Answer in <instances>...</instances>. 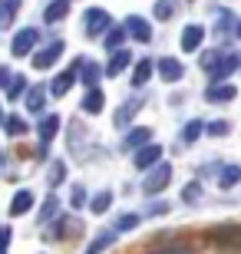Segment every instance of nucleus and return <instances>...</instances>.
Masks as SVG:
<instances>
[{"mask_svg": "<svg viewBox=\"0 0 241 254\" xmlns=\"http://www.w3.org/2000/svg\"><path fill=\"white\" fill-rule=\"evenodd\" d=\"M235 182H241V165H228V169L218 175V185H222V189H232Z\"/></svg>", "mask_w": 241, "mask_h": 254, "instance_id": "nucleus-20", "label": "nucleus"}, {"mask_svg": "<svg viewBox=\"0 0 241 254\" xmlns=\"http://www.w3.org/2000/svg\"><path fill=\"white\" fill-rule=\"evenodd\" d=\"M238 241H241V231H238Z\"/></svg>", "mask_w": 241, "mask_h": 254, "instance_id": "nucleus-40", "label": "nucleus"}, {"mask_svg": "<svg viewBox=\"0 0 241 254\" xmlns=\"http://www.w3.org/2000/svg\"><path fill=\"white\" fill-rule=\"evenodd\" d=\"M53 211H56V195H50L47 205H43V211H40V221H50V218H53Z\"/></svg>", "mask_w": 241, "mask_h": 254, "instance_id": "nucleus-30", "label": "nucleus"}, {"mask_svg": "<svg viewBox=\"0 0 241 254\" xmlns=\"http://www.w3.org/2000/svg\"><path fill=\"white\" fill-rule=\"evenodd\" d=\"M10 79H13V76H10V69H3V66H0V89H3Z\"/></svg>", "mask_w": 241, "mask_h": 254, "instance_id": "nucleus-37", "label": "nucleus"}, {"mask_svg": "<svg viewBox=\"0 0 241 254\" xmlns=\"http://www.w3.org/2000/svg\"><path fill=\"white\" fill-rule=\"evenodd\" d=\"M202 129H205V126L198 123V119H192V123H188L185 129H182V139H185V142H195L198 135H202Z\"/></svg>", "mask_w": 241, "mask_h": 254, "instance_id": "nucleus-22", "label": "nucleus"}, {"mask_svg": "<svg viewBox=\"0 0 241 254\" xmlns=\"http://www.w3.org/2000/svg\"><path fill=\"white\" fill-rule=\"evenodd\" d=\"M112 241H116V231H99V235H96L93 241H89V248H86V254H102L106 248L112 245Z\"/></svg>", "mask_w": 241, "mask_h": 254, "instance_id": "nucleus-16", "label": "nucleus"}, {"mask_svg": "<svg viewBox=\"0 0 241 254\" xmlns=\"http://www.w3.org/2000/svg\"><path fill=\"white\" fill-rule=\"evenodd\" d=\"M102 103H106V99H102V89L99 86H96V89H89V93L83 96V113H89V116H96L102 109Z\"/></svg>", "mask_w": 241, "mask_h": 254, "instance_id": "nucleus-15", "label": "nucleus"}, {"mask_svg": "<svg viewBox=\"0 0 241 254\" xmlns=\"http://www.w3.org/2000/svg\"><path fill=\"white\" fill-rule=\"evenodd\" d=\"M156 254H192L188 248H165V251H156Z\"/></svg>", "mask_w": 241, "mask_h": 254, "instance_id": "nucleus-38", "label": "nucleus"}, {"mask_svg": "<svg viewBox=\"0 0 241 254\" xmlns=\"http://www.w3.org/2000/svg\"><path fill=\"white\" fill-rule=\"evenodd\" d=\"M70 201H73V208L86 205V189H83V185H76V189H73V198H70Z\"/></svg>", "mask_w": 241, "mask_h": 254, "instance_id": "nucleus-32", "label": "nucleus"}, {"mask_svg": "<svg viewBox=\"0 0 241 254\" xmlns=\"http://www.w3.org/2000/svg\"><path fill=\"white\" fill-rule=\"evenodd\" d=\"M7 245H10V228H0V254H7Z\"/></svg>", "mask_w": 241, "mask_h": 254, "instance_id": "nucleus-35", "label": "nucleus"}, {"mask_svg": "<svg viewBox=\"0 0 241 254\" xmlns=\"http://www.w3.org/2000/svg\"><path fill=\"white\" fill-rule=\"evenodd\" d=\"M23 86H27V79H23V76H13V79H10V89H7V96H10V99H17V96L23 93Z\"/></svg>", "mask_w": 241, "mask_h": 254, "instance_id": "nucleus-28", "label": "nucleus"}, {"mask_svg": "<svg viewBox=\"0 0 241 254\" xmlns=\"http://www.w3.org/2000/svg\"><path fill=\"white\" fill-rule=\"evenodd\" d=\"M60 53H63V40H53L47 50H40L37 57H33V66H37V69H50V66L56 63V57H60Z\"/></svg>", "mask_w": 241, "mask_h": 254, "instance_id": "nucleus-5", "label": "nucleus"}, {"mask_svg": "<svg viewBox=\"0 0 241 254\" xmlns=\"http://www.w3.org/2000/svg\"><path fill=\"white\" fill-rule=\"evenodd\" d=\"M126 30H129V37H136L139 43H149V40H152V30H149V23L142 17H129L126 20Z\"/></svg>", "mask_w": 241, "mask_h": 254, "instance_id": "nucleus-8", "label": "nucleus"}, {"mask_svg": "<svg viewBox=\"0 0 241 254\" xmlns=\"http://www.w3.org/2000/svg\"><path fill=\"white\" fill-rule=\"evenodd\" d=\"M235 93H238V89H235L232 83H218V86H208V89H205V99H208V103H228V99H235Z\"/></svg>", "mask_w": 241, "mask_h": 254, "instance_id": "nucleus-6", "label": "nucleus"}, {"mask_svg": "<svg viewBox=\"0 0 241 254\" xmlns=\"http://www.w3.org/2000/svg\"><path fill=\"white\" fill-rule=\"evenodd\" d=\"M73 79H76V69L60 73L53 83H50V93H53V96H66V93H70V86H73Z\"/></svg>", "mask_w": 241, "mask_h": 254, "instance_id": "nucleus-14", "label": "nucleus"}, {"mask_svg": "<svg viewBox=\"0 0 241 254\" xmlns=\"http://www.w3.org/2000/svg\"><path fill=\"white\" fill-rule=\"evenodd\" d=\"M238 66H241V60H238V57H222L218 63L212 66V76H215V79H222V76H228L232 69H238Z\"/></svg>", "mask_w": 241, "mask_h": 254, "instance_id": "nucleus-18", "label": "nucleus"}, {"mask_svg": "<svg viewBox=\"0 0 241 254\" xmlns=\"http://www.w3.org/2000/svg\"><path fill=\"white\" fill-rule=\"evenodd\" d=\"M139 225V215H132V211H126V215L116 221V231H129V228H136Z\"/></svg>", "mask_w": 241, "mask_h": 254, "instance_id": "nucleus-25", "label": "nucleus"}, {"mask_svg": "<svg viewBox=\"0 0 241 254\" xmlns=\"http://www.w3.org/2000/svg\"><path fill=\"white\" fill-rule=\"evenodd\" d=\"M109 205H112V195H109V191H99V195L93 198V211H96V215H102Z\"/></svg>", "mask_w": 241, "mask_h": 254, "instance_id": "nucleus-24", "label": "nucleus"}, {"mask_svg": "<svg viewBox=\"0 0 241 254\" xmlns=\"http://www.w3.org/2000/svg\"><path fill=\"white\" fill-rule=\"evenodd\" d=\"M66 179V165L63 162H53V169H50V185H60Z\"/></svg>", "mask_w": 241, "mask_h": 254, "instance_id": "nucleus-26", "label": "nucleus"}, {"mask_svg": "<svg viewBox=\"0 0 241 254\" xmlns=\"http://www.w3.org/2000/svg\"><path fill=\"white\" fill-rule=\"evenodd\" d=\"M66 17V0H56V3H50V10H47V20L53 23V20H63Z\"/></svg>", "mask_w": 241, "mask_h": 254, "instance_id": "nucleus-23", "label": "nucleus"}, {"mask_svg": "<svg viewBox=\"0 0 241 254\" xmlns=\"http://www.w3.org/2000/svg\"><path fill=\"white\" fill-rule=\"evenodd\" d=\"M129 53H126V50H116V53H112L109 57V63H106V69H102V73L106 76H119L122 69H126V66H129Z\"/></svg>", "mask_w": 241, "mask_h": 254, "instance_id": "nucleus-11", "label": "nucleus"}, {"mask_svg": "<svg viewBox=\"0 0 241 254\" xmlns=\"http://www.w3.org/2000/svg\"><path fill=\"white\" fill-rule=\"evenodd\" d=\"M162 162V145H142L132 155V165L136 169H149V165H159Z\"/></svg>", "mask_w": 241, "mask_h": 254, "instance_id": "nucleus-3", "label": "nucleus"}, {"mask_svg": "<svg viewBox=\"0 0 241 254\" xmlns=\"http://www.w3.org/2000/svg\"><path fill=\"white\" fill-rule=\"evenodd\" d=\"M152 60H139L136 63V69H132V86H146L149 83V76H152Z\"/></svg>", "mask_w": 241, "mask_h": 254, "instance_id": "nucleus-17", "label": "nucleus"}, {"mask_svg": "<svg viewBox=\"0 0 241 254\" xmlns=\"http://www.w3.org/2000/svg\"><path fill=\"white\" fill-rule=\"evenodd\" d=\"M37 40H40V33H37V30H33V27L20 30L17 37H13V47H10V50H13V57H27L30 50L37 47Z\"/></svg>", "mask_w": 241, "mask_h": 254, "instance_id": "nucleus-2", "label": "nucleus"}, {"mask_svg": "<svg viewBox=\"0 0 241 254\" xmlns=\"http://www.w3.org/2000/svg\"><path fill=\"white\" fill-rule=\"evenodd\" d=\"M202 40H205V30L202 27H195V23H192V27L182 30V50H188V53L202 47Z\"/></svg>", "mask_w": 241, "mask_h": 254, "instance_id": "nucleus-10", "label": "nucleus"}, {"mask_svg": "<svg viewBox=\"0 0 241 254\" xmlns=\"http://www.w3.org/2000/svg\"><path fill=\"white\" fill-rule=\"evenodd\" d=\"M33 201H37V198H33V191H30V189H20L17 195H13V201H10V215H23V211H30V208H33Z\"/></svg>", "mask_w": 241, "mask_h": 254, "instance_id": "nucleus-9", "label": "nucleus"}, {"mask_svg": "<svg viewBox=\"0 0 241 254\" xmlns=\"http://www.w3.org/2000/svg\"><path fill=\"white\" fill-rule=\"evenodd\" d=\"M122 43V30H109V37H106V47L109 50H116Z\"/></svg>", "mask_w": 241, "mask_h": 254, "instance_id": "nucleus-33", "label": "nucleus"}, {"mask_svg": "<svg viewBox=\"0 0 241 254\" xmlns=\"http://www.w3.org/2000/svg\"><path fill=\"white\" fill-rule=\"evenodd\" d=\"M56 132H60V116H47V119L40 123V139L50 142V139L56 135Z\"/></svg>", "mask_w": 241, "mask_h": 254, "instance_id": "nucleus-19", "label": "nucleus"}, {"mask_svg": "<svg viewBox=\"0 0 241 254\" xmlns=\"http://www.w3.org/2000/svg\"><path fill=\"white\" fill-rule=\"evenodd\" d=\"M0 162H3V149H0Z\"/></svg>", "mask_w": 241, "mask_h": 254, "instance_id": "nucleus-39", "label": "nucleus"}, {"mask_svg": "<svg viewBox=\"0 0 241 254\" xmlns=\"http://www.w3.org/2000/svg\"><path fill=\"white\" fill-rule=\"evenodd\" d=\"M27 109H30V113H40V109H43V89H40V86H30V93H27Z\"/></svg>", "mask_w": 241, "mask_h": 254, "instance_id": "nucleus-21", "label": "nucleus"}, {"mask_svg": "<svg viewBox=\"0 0 241 254\" xmlns=\"http://www.w3.org/2000/svg\"><path fill=\"white\" fill-rule=\"evenodd\" d=\"M102 69L93 63V60H83V66H80V79H83V86H89V89H96V83H99Z\"/></svg>", "mask_w": 241, "mask_h": 254, "instance_id": "nucleus-13", "label": "nucleus"}, {"mask_svg": "<svg viewBox=\"0 0 241 254\" xmlns=\"http://www.w3.org/2000/svg\"><path fill=\"white\" fill-rule=\"evenodd\" d=\"M156 17L159 20H168V17H172V3H168V0H159V3H156Z\"/></svg>", "mask_w": 241, "mask_h": 254, "instance_id": "nucleus-31", "label": "nucleus"}, {"mask_svg": "<svg viewBox=\"0 0 241 254\" xmlns=\"http://www.w3.org/2000/svg\"><path fill=\"white\" fill-rule=\"evenodd\" d=\"M106 27H109V17H106L102 10H89V13H86V33H89V37H99Z\"/></svg>", "mask_w": 241, "mask_h": 254, "instance_id": "nucleus-7", "label": "nucleus"}, {"mask_svg": "<svg viewBox=\"0 0 241 254\" xmlns=\"http://www.w3.org/2000/svg\"><path fill=\"white\" fill-rule=\"evenodd\" d=\"M149 211H152V215H165V211H168V201H156Z\"/></svg>", "mask_w": 241, "mask_h": 254, "instance_id": "nucleus-36", "label": "nucleus"}, {"mask_svg": "<svg viewBox=\"0 0 241 254\" xmlns=\"http://www.w3.org/2000/svg\"><path fill=\"white\" fill-rule=\"evenodd\" d=\"M168 182H172V165H168V162H159L156 169L149 172V179L142 182V191H146V195H159Z\"/></svg>", "mask_w": 241, "mask_h": 254, "instance_id": "nucleus-1", "label": "nucleus"}, {"mask_svg": "<svg viewBox=\"0 0 241 254\" xmlns=\"http://www.w3.org/2000/svg\"><path fill=\"white\" fill-rule=\"evenodd\" d=\"M149 139H152V129H146V126H136V129L126 132V145L129 149H142V145H149Z\"/></svg>", "mask_w": 241, "mask_h": 254, "instance_id": "nucleus-12", "label": "nucleus"}, {"mask_svg": "<svg viewBox=\"0 0 241 254\" xmlns=\"http://www.w3.org/2000/svg\"><path fill=\"white\" fill-rule=\"evenodd\" d=\"M198 191H202V189H198V182H192V185H185V195H182V198H185V201H198Z\"/></svg>", "mask_w": 241, "mask_h": 254, "instance_id": "nucleus-34", "label": "nucleus"}, {"mask_svg": "<svg viewBox=\"0 0 241 254\" xmlns=\"http://www.w3.org/2000/svg\"><path fill=\"white\" fill-rule=\"evenodd\" d=\"M23 129H27L23 119H17V116H10V119H7V132H10V135H20Z\"/></svg>", "mask_w": 241, "mask_h": 254, "instance_id": "nucleus-29", "label": "nucleus"}, {"mask_svg": "<svg viewBox=\"0 0 241 254\" xmlns=\"http://www.w3.org/2000/svg\"><path fill=\"white\" fill-rule=\"evenodd\" d=\"M156 69H159V76H162L165 83H175V79H182V73H185V66L178 63L175 57H162Z\"/></svg>", "mask_w": 241, "mask_h": 254, "instance_id": "nucleus-4", "label": "nucleus"}, {"mask_svg": "<svg viewBox=\"0 0 241 254\" xmlns=\"http://www.w3.org/2000/svg\"><path fill=\"white\" fill-rule=\"evenodd\" d=\"M205 129H208V135H228V132H232V126L225 123V119H218V123H208Z\"/></svg>", "mask_w": 241, "mask_h": 254, "instance_id": "nucleus-27", "label": "nucleus"}]
</instances>
